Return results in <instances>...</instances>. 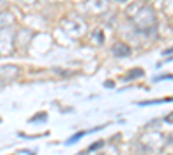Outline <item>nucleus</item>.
I'll list each match as a JSON object with an SVG mask.
<instances>
[{
    "label": "nucleus",
    "mask_w": 173,
    "mask_h": 155,
    "mask_svg": "<svg viewBox=\"0 0 173 155\" xmlns=\"http://www.w3.org/2000/svg\"><path fill=\"white\" fill-rule=\"evenodd\" d=\"M113 53L118 55V57H127V55H130V47L127 43H123V41H118L113 47Z\"/></svg>",
    "instance_id": "nucleus-1"
},
{
    "label": "nucleus",
    "mask_w": 173,
    "mask_h": 155,
    "mask_svg": "<svg viewBox=\"0 0 173 155\" xmlns=\"http://www.w3.org/2000/svg\"><path fill=\"white\" fill-rule=\"evenodd\" d=\"M140 76H144V71L142 69H132L130 72H128V79H137V78H140Z\"/></svg>",
    "instance_id": "nucleus-2"
},
{
    "label": "nucleus",
    "mask_w": 173,
    "mask_h": 155,
    "mask_svg": "<svg viewBox=\"0 0 173 155\" xmlns=\"http://www.w3.org/2000/svg\"><path fill=\"white\" fill-rule=\"evenodd\" d=\"M81 136H85V131H81V133H78V134H75L73 138H69L68 140V143H75V141H78Z\"/></svg>",
    "instance_id": "nucleus-3"
},
{
    "label": "nucleus",
    "mask_w": 173,
    "mask_h": 155,
    "mask_svg": "<svg viewBox=\"0 0 173 155\" xmlns=\"http://www.w3.org/2000/svg\"><path fill=\"white\" fill-rule=\"evenodd\" d=\"M102 145H104V141H95V143H93V145H92V147H90L88 150H97L99 147H102Z\"/></svg>",
    "instance_id": "nucleus-4"
},
{
    "label": "nucleus",
    "mask_w": 173,
    "mask_h": 155,
    "mask_svg": "<svg viewBox=\"0 0 173 155\" xmlns=\"http://www.w3.org/2000/svg\"><path fill=\"white\" fill-rule=\"evenodd\" d=\"M173 52V48H168V50H164V53H171Z\"/></svg>",
    "instance_id": "nucleus-5"
}]
</instances>
